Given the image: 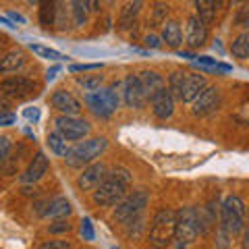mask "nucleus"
<instances>
[{"instance_id":"nucleus-1","label":"nucleus","mask_w":249,"mask_h":249,"mask_svg":"<svg viewBox=\"0 0 249 249\" xmlns=\"http://www.w3.org/2000/svg\"><path fill=\"white\" fill-rule=\"evenodd\" d=\"M131 185V175L129 170L124 168H116L114 173L108 175L102 185L93 191V201L98 206H106V208H112V206H119L121 201L127 196V189Z\"/></svg>"},{"instance_id":"nucleus-2","label":"nucleus","mask_w":249,"mask_h":249,"mask_svg":"<svg viewBox=\"0 0 249 249\" xmlns=\"http://www.w3.org/2000/svg\"><path fill=\"white\" fill-rule=\"evenodd\" d=\"M177 218L178 212L170 208H162L158 214L154 216L152 227H150V243L156 249H166L177 235Z\"/></svg>"},{"instance_id":"nucleus-3","label":"nucleus","mask_w":249,"mask_h":249,"mask_svg":"<svg viewBox=\"0 0 249 249\" xmlns=\"http://www.w3.org/2000/svg\"><path fill=\"white\" fill-rule=\"evenodd\" d=\"M108 147V142L104 137H96V139H85V142L77 143L75 147L67 152L65 162L73 168H81L85 164H91L96 158H100Z\"/></svg>"},{"instance_id":"nucleus-4","label":"nucleus","mask_w":249,"mask_h":249,"mask_svg":"<svg viewBox=\"0 0 249 249\" xmlns=\"http://www.w3.org/2000/svg\"><path fill=\"white\" fill-rule=\"evenodd\" d=\"M245 214L247 208L237 196H229L220 206V227L229 232V235H239L245 229Z\"/></svg>"},{"instance_id":"nucleus-5","label":"nucleus","mask_w":249,"mask_h":249,"mask_svg":"<svg viewBox=\"0 0 249 249\" xmlns=\"http://www.w3.org/2000/svg\"><path fill=\"white\" fill-rule=\"evenodd\" d=\"M199 235L197 227V208H183L178 212L177 218V249H185L187 245H191Z\"/></svg>"},{"instance_id":"nucleus-6","label":"nucleus","mask_w":249,"mask_h":249,"mask_svg":"<svg viewBox=\"0 0 249 249\" xmlns=\"http://www.w3.org/2000/svg\"><path fill=\"white\" fill-rule=\"evenodd\" d=\"M147 204V196L143 191H133L129 197H124L119 206H116L114 210V218L119 222H124V224H129V222H133L137 220V218H142V212H143V208Z\"/></svg>"},{"instance_id":"nucleus-7","label":"nucleus","mask_w":249,"mask_h":249,"mask_svg":"<svg viewBox=\"0 0 249 249\" xmlns=\"http://www.w3.org/2000/svg\"><path fill=\"white\" fill-rule=\"evenodd\" d=\"M85 102L91 108V112L96 116H110L116 108H119V96H116L114 89H100V91H93L85 96Z\"/></svg>"},{"instance_id":"nucleus-8","label":"nucleus","mask_w":249,"mask_h":249,"mask_svg":"<svg viewBox=\"0 0 249 249\" xmlns=\"http://www.w3.org/2000/svg\"><path fill=\"white\" fill-rule=\"evenodd\" d=\"M58 133L67 139V142H77V139H83L85 135L89 133V123L83 121V119H77V116H58L56 121Z\"/></svg>"},{"instance_id":"nucleus-9","label":"nucleus","mask_w":249,"mask_h":249,"mask_svg":"<svg viewBox=\"0 0 249 249\" xmlns=\"http://www.w3.org/2000/svg\"><path fill=\"white\" fill-rule=\"evenodd\" d=\"M124 89H123V96H124V104L129 108H143L147 102V96L142 88V81H139L137 75H129L124 79Z\"/></svg>"},{"instance_id":"nucleus-10","label":"nucleus","mask_w":249,"mask_h":249,"mask_svg":"<svg viewBox=\"0 0 249 249\" xmlns=\"http://www.w3.org/2000/svg\"><path fill=\"white\" fill-rule=\"evenodd\" d=\"M218 106H220V89L218 88H206L199 93V98L193 102V114L196 116L212 114Z\"/></svg>"},{"instance_id":"nucleus-11","label":"nucleus","mask_w":249,"mask_h":249,"mask_svg":"<svg viewBox=\"0 0 249 249\" xmlns=\"http://www.w3.org/2000/svg\"><path fill=\"white\" fill-rule=\"evenodd\" d=\"M50 102H52V106L56 108V110L62 112V116H77L81 112V102L73 96V93H69L65 89L54 91Z\"/></svg>"},{"instance_id":"nucleus-12","label":"nucleus","mask_w":249,"mask_h":249,"mask_svg":"<svg viewBox=\"0 0 249 249\" xmlns=\"http://www.w3.org/2000/svg\"><path fill=\"white\" fill-rule=\"evenodd\" d=\"M106 177H108V175H106V164H102V162H96V164H91V166H88V168L83 170V175L79 177L77 185H79L83 191H88V189H98Z\"/></svg>"},{"instance_id":"nucleus-13","label":"nucleus","mask_w":249,"mask_h":249,"mask_svg":"<svg viewBox=\"0 0 249 249\" xmlns=\"http://www.w3.org/2000/svg\"><path fill=\"white\" fill-rule=\"evenodd\" d=\"M206 40H208V25L197 15H193L187 21V44H189V48H201Z\"/></svg>"},{"instance_id":"nucleus-14","label":"nucleus","mask_w":249,"mask_h":249,"mask_svg":"<svg viewBox=\"0 0 249 249\" xmlns=\"http://www.w3.org/2000/svg\"><path fill=\"white\" fill-rule=\"evenodd\" d=\"M36 88V83L27 79V77H9V79H4L0 83V93H4V96H27L31 93Z\"/></svg>"},{"instance_id":"nucleus-15","label":"nucleus","mask_w":249,"mask_h":249,"mask_svg":"<svg viewBox=\"0 0 249 249\" xmlns=\"http://www.w3.org/2000/svg\"><path fill=\"white\" fill-rule=\"evenodd\" d=\"M206 88H208V83H206L204 75H189L187 73L185 83H183V91H181V100L183 102H191L193 104Z\"/></svg>"},{"instance_id":"nucleus-16","label":"nucleus","mask_w":249,"mask_h":249,"mask_svg":"<svg viewBox=\"0 0 249 249\" xmlns=\"http://www.w3.org/2000/svg\"><path fill=\"white\" fill-rule=\"evenodd\" d=\"M152 110L154 114L158 116V119H170L175 112V98L170 96V91L164 88L162 91H158L156 96L152 98Z\"/></svg>"},{"instance_id":"nucleus-17","label":"nucleus","mask_w":249,"mask_h":249,"mask_svg":"<svg viewBox=\"0 0 249 249\" xmlns=\"http://www.w3.org/2000/svg\"><path fill=\"white\" fill-rule=\"evenodd\" d=\"M46 170H48V158H46L44 152H37L36 158L29 162V166L25 170V175L21 177V181L23 183H36L46 175Z\"/></svg>"},{"instance_id":"nucleus-18","label":"nucleus","mask_w":249,"mask_h":249,"mask_svg":"<svg viewBox=\"0 0 249 249\" xmlns=\"http://www.w3.org/2000/svg\"><path fill=\"white\" fill-rule=\"evenodd\" d=\"M139 81H142V88L145 91V96L147 100H152L156 93L164 89V79L156 73V71H143V73H139Z\"/></svg>"},{"instance_id":"nucleus-19","label":"nucleus","mask_w":249,"mask_h":249,"mask_svg":"<svg viewBox=\"0 0 249 249\" xmlns=\"http://www.w3.org/2000/svg\"><path fill=\"white\" fill-rule=\"evenodd\" d=\"M162 37L170 48H178L183 44V34H181V25L177 21H164L162 25Z\"/></svg>"},{"instance_id":"nucleus-20","label":"nucleus","mask_w":249,"mask_h":249,"mask_svg":"<svg viewBox=\"0 0 249 249\" xmlns=\"http://www.w3.org/2000/svg\"><path fill=\"white\" fill-rule=\"evenodd\" d=\"M25 62V56H23L21 50H13V52H6L2 58H0V73H13L17 69L23 67Z\"/></svg>"},{"instance_id":"nucleus-21","label":"nucleus","mask_w":249,"mask_h":249,"mask_svg":"<svg viewBox=\"0 0 249 249\" xmlns=\"http://www.w3.org/2000/svg\"><path fill=\"white\" fill-rule=\"evenodd\" d=\"M46 214H48L50 218H58V220H62L65 216L71 214V204H69L65 197H56V199H52L48 204Z\"/></svg>"},{"instance_id":"nucleus-22","label":"nucleus","mask_w":249,"mask_h":249,"mask_svg":"<svg viewBox=\"0 0 249 249\" xmlns=\"http://www.w3.org/2000/svg\"><path fill=\"white\" fill-rule=\"evenodd\" d=\"M216 224V212H214V206H204L197 210V227H199V232H206L210 227Z\"/></svg>"},{"instance_id":"nucleus-23","label":"nucleus","mask_w":249,"mask_h":249,"mask_svg":"<svg viewBox=\"0 0 249 249\" xmlns=\"http://www.w3.org/2000/svg\"><path fill=\"white\" fill-rule=\"evenodd\" d=\"M139 9H142V2H129L127 6H124L123 13H121V19H119V27L127 29V27L133 25V19L137 17Z\"/></svg>"},{"instance_id":"nucleus-24","label":"nucleus","mask_w":249,"mask_h":249,"mask_svg":"<svg viewBox=\"0 0 249 249\" xmlns=\"http://www.w3.org/2000/svg\"><path fill=\"white\" fill-rule=\"evenodd\" d=\"M220 4H222V2H206V0H201V2H196V6H197V17L208 25V23L214 21L216 9H218Z\"/></svg>"},{"instance_id":"nucleus-25","label":"nucleus","mask_w":249,"mask_h":249,"mask_svg":"<svg viewBox=\"0 0 249 249\" xmlns=\"http://www.w3.org/2000/svg\"><path fill=\"white\" fill-rule=\"evenodd\" d=\"M231 52L235 58H249V31H245V34H241L235 42H232L231 46Z\"/></svg>"},{"instance_id":"nucleus-26","label":"nucleus","mask_w":249,"mask_h":249,"mask_svg":"<svg viewBox=\"0 0 249 249\" xmlns=\"http://www.w3.org/2000/svg\"><path fill=\"white\" fill-rule=\"evenodd\" d=\"M46 143H48L50 150L56 154V156H67L69 147H67V139L62 137L60 133H50L48 139H46Z\"/></svg>"},{"instance_id":"nucleus-27","label":"nucleus","mask_w":249,"mask_h":249,"mask_svg":"<svg viewBox=\"0 0 249 249\" xmlns=\"http://www.w3.org/2000/svg\"><path fill=\"white\" fill-rule=\"evenodd\" d=\"M185 77H187V73H183V71H175L173 75H170V79H168V91H170V96H173V98H181Z\"/></svg>"},{"instance_id":"nucleus-28","label":"nucleus","mask_w":249,"mask_h":249,"mask_svg":"<svg viewBox=\"0 0 249 249\" xmlns=\"http://www.w3.org/2000/svg\"><path fill=\"white\" fill-rule=\"evenodd\" d=\"M56 2H46V4H42V9H40V23L44 27H50V25H54V21H56Z\"/></svg>"},{"instance_id":"nucleus-29","label":"nucleus","mask_w":249,"mask_h":249,"mask_svg":"<svg viewBox=\"0 0 249 249\" xmlns=\"http://www.w3.org/2000/svg\"><path fill=\"white\" fill-rule=\"evenodd\" d=\"M79 85H83V89H88L89 93H93L96 89H100V85H102L104 77L102 75H89V77H79Z\"/></svg>"},{"instance_id":"nucleus-30","label":"nucleus","mask_w":249,"mask_h":249,"mask_svg":"<svg viewBox=\"0 0 249 249\" xmlns=\"http://www.w3.org/2000/svg\"><path fill=\"white\" fill-rule=\"evenodd\" d=\"M31 52L37 54L42 58H48V60H60L62 54L58 50H52V48H46V46H40V44H31Z\"/></svg>"},{"instance_id":"nucleus-31","label":"nucleus","mask_w":249,"mask_h":249,"mask_svg":"<svg viewBox=\"0 0 249 249\" xmlns=\"http://www.w3.org/2000/svg\"><path fill=\"white\" fill-rule=\"evenodd\" d=\"M73 17H75V23L77 25H85V21H88V6L89 2H73Z\"/></svg>"},{"instance_id":"nucleus-32","label":"nucleus","mask_w":249,"mask_h":249,"mask_svg":"<svg viewBox=\"0 0 249 249\" xmlns=\"http://www.w3.org/2000/svg\"><path fill=\"white\" fill-rule=\"evenodd\" d=\"M231 235L227 231H224L222 227H218V231H216V247L218 249H229L231 247Z\"/></svg>"},{"instance_id":"nucleus-33","label":"nucleus","mask_w":249,"mask_h":249,"mask_svg":"<svg viewBox=\"0 0 249 249\" xmlns=\"http://www.w3.org/2000/svg\"><path fill=\"white\" fill-rule=\"evenodd\" d=\"M54 25H56L60 31L69 29V15H65V9H56V21H54Z\"/></svg>"},{"instance_id":"nucleus-34","label":"nucleus","mask_w":249,"mask_h":249,"mask_svg":"<svg viewBox=\"0 0 249 249\" xmlns=\"http://www.w3.org/2000/svg\"><path fill=\"white\" fill-rule=\"evenodd\" d=\"M11 147H13V143H11L9 137H0V164H2V162L9 158Z\"/></svg>"},{"instance_id":"nucleus-35","label":"nucleus","mask_w":249,"mask_h":249,"mask_svg":"<svg viewBox=\"0 0 249 249\" xmlns=\"http://www.w3.org/2000/svg\"><path fill=\"white\" fill-rule=\"evenodd\" d=\"M81 235L85 241H93V237H96V232H93V227H91V220L89 218H83L81 222Z\"/></svg>"},{"instance_id":"nucleus-36","label":"nucleus","mask_w":249,"mask_h":249,"mask_svg":"<svg viewBox=\"0 0 249 249\" xmlns=\"http://www.w3.org/2000/svg\"><path fill=\"white\" fill-rule=\"evenodd\" d=\"M37 249H71V245L67 241H60V239H54V241H46Z\"/></svg>"},{"instance_id":"nucleus-37","label":"nucleus","mask_w":249,"mask_h":249,"mask_svg":"<svg viewBox=\"0 0 249 249\" xmlns=\"http://www.w3.org/2000/svg\"><path fill=\"white\" fill-rule=\"evenodd\" d=\"M168 13V4H162L158 2L156 4V11H154V23H162V19H164V15ZM164 25V23H162Z\"/></svg>"},{"instance_id":"nucleus-38","label":"nucleus","mask_w":249,"mask_h":249,"mask_svg":"<svg viewBox=\"0 0 249 249\" xmlns=\"http://www.w3.org/2000/svg\"><path fill=\"white\" fill-rule=\"evenodd\" d=\"M48 231L50 232H65V231H71V224H69L67 220H56V222L50 224Z\"/></svg>"},{"instance_id":"nucleus-39","label":"nucleus","mask_w":249,"mask_h":249,"mask_svg":"<svg viewBox=\"0 0 249 249\" xmlns=\"http://www.w3.org/2000/svg\"><path fill=\"white\" fill-rule=\"evenodd\" d=\"M143 42H145V46H147V48H160V46H162L160 37L156 36V34H147V36L143 37Z\"/></svg>"},{"instance_id":"nucleus-40","label":"nucleus","mask_w":249,"mask_h":249,"mask_svg":"<svg viewBox=\"0 0 249 249\" xmlns=\"http://www.w3.org/2000/svg\"><path fill=\"white\" fill-rule=\"evenodd\" d=\"M235 21H237V25H247V23H249V4H245L243 9L239 11Z\"/></svg>"},{"instance_id":"nucleus-41","label":"nucleus","mask_w":249,"mask_h":249,"mask_svg":"<svg viewBox=\"0 0 249 249\" xmlns=\"http://www.w3.org/2000/svg\"><path fill=\"white\" fill-rule=\"evenodd\" d=\"M102 65H98V62H91V65H73L71 71L77 73V71H96V69H100Z\"/></svg>"},{"instance_id":"nucleus-42","label":"nucleus","mask_w":249,"mask_h":249,"mask_svg":"<svg viewBox=\"0 0 249 249\" xmlns=\"http://www.w3.org/2000/svg\"><path fill=\"white\" fill-rule=\"evenodd\" d=\"M15 123V114L11 112H0V127H6V124Z\"/></svg>"},{"instance_id":"nucleus-43","label":"nucleus","mask_w":249,"mask_h":249,"mask_svg":"<svg viewBox=\"0 0 249 249\" xmlns=\"http://www.w3.org/2000/svg\"><path fill=\"white\" fill-rule=\"evenodd\" d=\"M23 114H25L29 121H37V119H40V110H37V108H34V110H31V108H27V110L23 112Z\"/></svg>"},{"instance_id":"nucleus-44","label":"nucleus","mask_w":249,"mask_h":249,"mask_svg":"<svg viewBox=\"0 0 249 249\" xmlns=\"http://www.w3.org/2000/svg\"><path fill=\"white\" fill-rule=\"evenodd\" d=\"M58 73H60V67L56 65V67H52L50 71L46 73V79H48V81H54V79H56V75H58Z\"/></svg>"},{"instance_id":"nucleus-45","label":"nucleus","mask_w":249,"mask_h":249,"mask_svg":"<svg viewBox=\"0 0 249 249\" xmlns=\"http://www.w3.org/2000/svg\"><path fill=\"white\" fill-rule=\"evenodd\" d=\"M241 247H243V249H249V227L243 229V241H241Z\"/></svg>"},{"instance_id":"nucleus-46","label":"nucleus","mask_w":249,"mask_h":249,"mask_svg":"<svg viewBox=\"0 0 249 249\" xmlns=\"http://www.w3.org/2000/svg\"><path fill=\"white\" fill-rule=\"evenodd\" d=\"M9 19L11 21H17V23H25V17H21L19 13H13V11L9 13Z\"/></svg>"},{"instance_id":"nucleus-47","label":"nucleus","mask_w":249,"mask_h":249,"mask_svg":"<svg viewBox=\"0 0 249 249\" xmlns=\"http://www.w3.org/2000/svg\"><path fill=\"white\" fill-rule=\"evenodd\" d=\"M6 108H9V102H6L4 98H0V112H4Z\"/></svg>"},{"instance_id":"nucleus-48","label":"nucleus","mask_w":249,"mask_h":249,"mask_svg":"<svg viewBox=\"0 0 249 249\" xmlns=\"http://www.w3.org/2000/svg\"><path fill=\"white\" fill-rule=\"evenodd\" d=\"M4 46H6V37H0V50H2Z\"/></svg>"},{"instance_id":"nucleus-49","label":"nucleus","mask_w":249,"mask_h":249,"mask_svg":"<svg viewBox=\"0 0 249 249\" xmlns=\"http://www.w3.org/2000/svg\"><path fill=\"white\" fill-rule=\"evenodd\" d=\"M247 214H249V208H247Z\"/></svg>"},{"instance_id":"nucleus-50","label":"nucleus","mask_w":249,"mask_h":249,"mask_svg":"<svg viewBox=\"0 0 249 249\" xmlns=\"http://www.w3.org/2000/svg\"><path fill=\"white\" fill-rule=\"evenodd\" d=\"M247 27H249V23H247Z\"/></svg>"}]
</instances>
